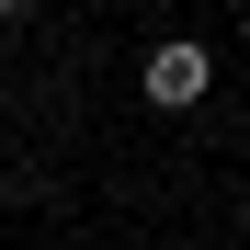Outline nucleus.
<instances>
[{
	"label": "nucleus",
	"mask_w": 250,
	"mask_h": 250,
	"mask_svg": "<svg viewBox=\"0 0 250 250\" xmlns=\"http://www.w3.org/2000/svg\"><path fill=\"white\" fill-rule=\"evenodd\" d=\"M137 91L159 114H193L205 91H216V46H205V34H159V46L137 57Z\"/></svg>",
	"instance_id": "1"
},
{
	"label": "nucleus",
	"mask_w": 250,
	"mask_h": 250,
	"mask_svg": "<svg viewBox=\"0 0 250 250\" xmlns=\"http://www.w3.org/2000/svg\"><path fill=\"white\" fill-rule=\"evenodd\" d=\"M12 23H34V0H0V34H12Z\"/></svg>",
	"instance_id": "2"
},
{
	"label": "nucleus",
	"mask_w": 250,
	"mask_h": 250,
	"mask_svg": "<svg viewBox=\"0 0 250 250\" xmlns=\"http://www.w3.org/2000/svg\"><path fill=\"white\" fill-rule=\"evenodd\" d=\"M137 250H171V239H137Z\"/></svg>",
	"instance_id": "3"
},
{
	"label": "nucleus",
	"mask_w": 250,
	"mask_h": 250,
	"mask_svg": "<svg viewBox=\"0 0 250 250\" xmlns=\"http://www.w3.org/2000/svg\"><path fill=\"white\" fill-rule=\"evenodd\" d=\"M239 239H250V205H239Z\"/></svg>",
	"instance_id": "4"
}]
</instances>
